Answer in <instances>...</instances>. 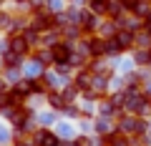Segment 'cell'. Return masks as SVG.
I'll return each mask as SVG.
<instances>
[{"mask_svg":"<svg viewBox=\"0 0 151 146\" xmlns=\"http://www.w3.org/2000/svg\"><path fill=\"white\" fill-rule=\"evenodd\" d=\"M101 23H103V18H98L96 13H91L88 8H81V15H78V25H81V30H83V35H96L98 33V28H101Z\"/></svg>","mask_w":151,"mask_h":146,"instance_id":"7a4b0ae2","label":"cell"},{"mask_svg":"<svg viewBox=\"0 0 151 146\" xmlns=\"http://www.w3.org/2000/svg\"><path fill=\"white\" fill-rule=\"evenodd\" d=\"M15 146H35V144H33V141H25V139H20Z\"/></svg>","mask_w":151,"mask_h":146,"instance_id":"7c38bea8","label":"cell"},{"mask_svg":"<svg viewBox=\"0 0 151 146\" xmlns=\"http://www.w3.org/2000/svg\"><path fill=\"white\" fill-rule=\"evenodd\" d=\"M68 3H70V0H68Z\"/></svg>","mask_w":151,"mask_h":146,"instance_id":"9a60e30c","label":"cell"},{"mask_svg":"<svg viewBox=\"0 0 151 146\" xmlns=\"http://www.w3.org/2000/svg\"><path fill=\"white\" fill-rule=\"evenodd\" d=\"M60 141L63 139H60L55 131H50V129H38L35 134H33V144L35 146H58Z\"/></svg>","mask_w":151,"mask_h":146,"instance_id":"5b68a950","label":"cell"},{"mask_svg":"<svg viewBox=\"0 0 151 146\" xmlns=\"http://www.w3.org/2000/svg\"><path fill=\"white\" fill-rule=\"evenodd\" d=\"M73 50H76V43H70V40H58L55 45H50L53 65H58V63H70V58H73Z\"/></svg>","mask_w":151,"mask_h":146,"instance_id":"3957f363","label":"cell"},{"mask_svg":"<svg viewBox=\"0 0 151 146\" xmlns=\"http://www.w3.org/2000/svg\"><path fill=\"white\" fill-rule=\"evenodd\" d=\"M83 40H86V50L91 58H106V38H101L96 33V35H88Z\"/></svg>","mask_w":151,"mask_h":146,"instance_id":"277c9868","label":"cell"},{"mask_svg":"<svg viewBox=\"0 0 151 146\" xmlns=\"http://www.w3.org/2000/svg\"><path fill=\"white\" fill-rule=\"evenodd\" d=\"M131 58H134L136 68H151V50L149 48H134Z\"/></svg>","mask_w":151,"mask_h":146,"instance_id":"52a82bcc","label":"cell"},{"mask_svg":"<svg viewBox=\"0 0 151 146\" xmlns=\"http://www.w3.org/2000/svg\"><path fill=\"white\" fill-rule=\"evenodd\" d=\"M124 111L131 116H144L151 119V98L144 91H126V101H124Z\"/></svg>","mask_w":151,"mask_h":146,"instance_id":"6da1fadb","label":"cell"},{"mask_svg":"<svg viewBox=\"0 0 151 146\" xmlns=\"http://www.w3.org/2000/svg\"><path fill=\"white\" fill-rule=\"evenodd\" d=\"M15 3H28V0H15Z\"/></svg>","mask_w":151,"mask_h":146,"instance_id":"5bb4252c","label":"cell"},{"mask_svg":"<svg viewBox=\"0 0 151 146\" xmlns=\"http://www.w3.org/2000/svg\"><path fill=\"white\" fill-rule=\"evenodd\" d=\"M55 134H58L63 141H73L76 136H78V134H76V129L68 124V121H60V124H58V131H55Z\"/></svg>","mask_w":151,"mask_h":146,"instance_id":"9c48e42d","label":"cell"},{"mask_svg":"<svg viewBox=\"0 0 151 146\" xmlns=\"http://www.w3.org/2000/svg\"><path fill=\"white\" fill-rule=\"evenodd\" d=\"M45 101L50 103V108H53V111H65V106H68V101L63 98V93H60V91H48Z\"/></svg>","mask_w":151,"mask_h":146,"instance_id":"ba28073f","label":"cell"},{"mask_svg":"<svg viewBox=\"0 0 151 146\" xmlns=\"http://www.w3.org/2000/svg\"><path fill=\"white\" fill-rule=\"evenodd\" d=\"M146 136H149V139H151V119H149V131H146Z\"/></svg>","mask_w":151,"mask_h":146,"instance_id":"4fadbf2b","label":"cell"},{"mask_svg":"<svg viewBox=\"0 0 151 146\" xmlns=\"http://www.w3.org/2000/svg\"><path fill=\"white\" fill-rule=\"evenodd\" d=\"M88 10L96 13L98 18H106L108 15V3L106 0H88Z\"/></svg>","mask_w":151,"mask_h":146,"instance_id":"30bf717a","label":"cell"},{"mask_svg":"<svg viewBox=\"0 0 151 146\" xmlns=\"http://www.w3.org/2000/svg\"><path fill=\"white\" fill-rule=\"evenodd\" d=\"M141 91H144V93H146V96H149V98H151V81H149V83H144V88H141Z\"/></svg>","mask_w":151,"mask_h":146,"instance_id":"8fae6325","label":"cell"},{"mask_svg":"<svg viewBox=\"0 0 151 146\" xmlns=\"http://www.w3.org/2000/svg\"><path fill=\"white\" fill-rule=\"evenodd\" d=\"M116 129H119L116 126V119H106V116H96L93 119V134L96 136H108Z\"/></svg>","mask_w":151,"mask_h":146,"instance_id":"8992f818","label":"cell"}]
</instances>
